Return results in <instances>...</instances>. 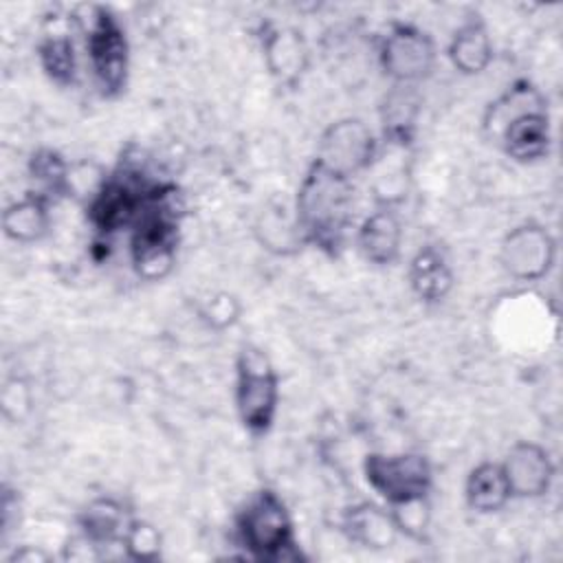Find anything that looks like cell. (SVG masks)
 Instances as JSON below:
<instances>
[{
    "mask_svg": "<svg viewBox=\"0 0 563 563\" xmlns=\"http://www.w3.org/2000/svg\"><path fill=\"white\" fill-rule=\"evenodd\" d=\"M352 178L312 161L295 198V222L303 242L336 255L352 224Z\"/></svg>",
    "mask_w": 563,
    "mask_h": 563,
    "instance_id": "6da1fadb",
    "label": "cell"
},
{
    "mask_svg": "<svg viewBox=\"0 0 563 563\" xmlns=\"http://www.w3.org/2000/svg\"><path fill=\"white\" fill-rule=\"evenodd\" d=\"M185 202L176 185L158 183L132 222L130 255L134 273L145 282H161L176 264V244Z\"/></svg>",
    "mask_w": 563,
    "mask_h": 563,
    "instance_id": "7a4b0ae2",
    "label": "cell"
},
{
    "mask_svg": "<svg viewBox=\"0 0 563 563\" xmlns=\"http://www.w3.org/2000/svg\"><path fill=\"white\" fill-rule=\"evenodd\" d=\"M484 128L499 139L517 163H532L548 154L552 132L545 99L530 81L512 84L486 110Z\"/></svg>",
    "mask_w": 563,
    "mask_h": 563,
    "instance_id": "3957f363",
    "label": "cell"
},
{
    "mask_svg": "<svg viewBox=\"0 0 563 563\" xmlns=\"http://www.w3.org/2000/svg\"><path fill=\"white\" fill-rule=\"evenodd\" d=\"M235 532L240 543L260 561H295L297 539L290 512L282 497L268 488L255 493L238 515Z\"/></svg>",
    "mask_w": 563,
    "mask_h": 563,
    "instance_id": "277c9868",
    "label": "cell"
},
{
    "mask_svg": "<svg viewBox=\"0 0 563 563\" xmlns=\"http://www.w3.org/2000/svg\"><path fill=\"white\" fill-rule=\"evenodd\" d=\"M86 37V57L99 90L106 97L119 95L125 88L130 70V44L117 15L108 7H90L79 18Z\"/></svg>",
    "mask_w": 563,
    "mask_h": 563,
    "instance_id": "5b68a950",
    "label": "cell"
},
{
    "mask_svg": "<svg viewBox=\"0 0 563 563\" xmlns=\"http://www.w3.org/2000/svg\"><path fill=\"white\" fill-rule=\"evenodd\" d=\"M279 405V376L271 358L255 345H244L235 361V409L244 429L266 433Z\"/></svg>",
    "mask_w": 563,
    "mask_h": 563,
    "instance_id": "8992f818",
    "label": "cell"
},
{
    "mask_svg": "<svg viewBox=\"0 0 563 563\" xmlns=\"http://www.w3.org/2000/svg\"><path fill=\"white\" fill-rule=\"evenodd\" d=\"M158 183H152L139 165L128 161L103 178L99 189L86 202L88 222L99 233H114L132 227L145 198Z\"/></svg>",
    "mask_w": 563,
    "mask_h": 563,
    "instance_id": "52a82bcc",
    "label": "cell"
},
{
    "mask_svg": "<svg viewBox=\"0 0 563 563\" xmlns=\"http://www.w3.org/2000/svg\"><path fill=\"white\" fill-rule=\"evenodd\" d=\"M363 475L389 508L427 501L431 490V464L420 453H367Z\"/></svg>",
    "mask_w": 563,
    "mask_h": 563,
    "instance_id": "ba28073f",
    "label": "cell"
},
{
    "mask_svg": "<svg viewBox=\"0 0 563 563\" xmlns=\"http://www.w3.org/2000/svg\"><path fill=\"white\" fill-rule=\"evenodd\" d=\"M378 64L394 86H416L435 64V44L420 26L394 22L378 42Z\"/></svg>",
    "mask_w": 563,
    "mask_h": 563,
    "instance_id": "9c48e42d",
    "label": "cell"
},
{
    "mask_svg": "<svg viewBox=\"0 0 563 563\" xmlns=\"http://www.w3.org/2000/svg\"><path fill=\"white\" fill-rule=\"evenodd\" d=\"M378 143L363 119L345 117L330 123L317 143L314 161L343 176H354L374 165Z\"/></svg>",
    "mask_w": 563,
    "mask_h": 563,
    "instance_id": "30bf717a",
    "label": "cell"
},
{
    "mask_svg": "<svg viewBox=\"0 0 563 563\" xmlns=\"http://www.w3.org/2000/svg\"><path fill=\"white\" fill-rule=\"evenodd\" d=\"M556 242L541 224L526 222L506 233L499 249L504 271L519 282L543 279L554 266Z\"/></svg>",
    "mask_w": 563,
    "mask_h": 563,
    "instance_id": "8fae6325",
    "label": "cell"
},
{
    "mask_svg": "<svg viewBox=\"0 0 563 563\" xmlns=\"http://www.w3.org/2000/svg\"><path fill=\"white\" fill-rule=\"evenodd\" d=\"M510 495L519 499H537L548 495L554 482V462L545 446L537 442H517L501 462Z\"/></svg>",
    "mask_w": 563,
    "mask_h": 563,
    "instance_id": "7c38bea8",
    "label": "cell"
},
{
    "mask_svg": "<svg viewBox=\"0 0 563 563\" xmlns=\"http://www.w3.org/2000/svg\"><path fill=\"white\" fill-rule=\"evenodd\" d=\"M262 51L268 73L288 88H295L308 70L310 51L301 31L292 26H271L262 35Z\"/></svg>",
    "mask_w": 563,
    "mask_h": 563,
    "instance_id": "4fadbf2b",
    "label": "cell"
},
{
    "mask_svg": "<svg viewBox=\"0 0 563 563\" xmlns=\"http://www.w3.org/2000/svg\"><path fill=\"white\" fill-rule=\"evenodd\" d=\"M356 244L363 257L372 264L387 266L398 260L402 246V224L391 207L372 211L356 231Z\"/></svg>",
    "mask_w": 563,
    "mask_h": 563,
    "instance_id": "5bb4252c",
    "label": "cell"
},
{
    "mask_svg": "<svg viewBox=\"0 0 563 563\" xmlns=\"http://www.w3.org/2000/svg\"><path fill=\"white\" fill-rule=\"evenodd\" d=\"M341 530L345 532V537L350 541H354L363 548H372V550H385V548L394 545V541L400 532L391 510H385L369 501L350 506L343 512Z\"/></svg>",
    "mask_w": 563,
    "mask_h": 563,
    "instance_id": "9a60e30c",
    "label": "cell"
},
{
    "mask_svg": "<svg viewBox=\"0 0 563 563\" xmlns=\"http://www.w3.org/2000/svg\"><path fill=\"white\" fill-rule=\"evenodd\" d=\"M449 62L462 75H479L493 62V40L479 15L464 20L451 35L446 48Z\"/></svg>",
    "mask_w": 563,
    "mask_h": 563,
    "instance_id": "2e32d148",
    "label": "cell"
},
{
    "mask_svg": "<svg viewBox=\"0 0 563 563\" xmlns=\"http://www.w3.org/2000/svg\"><path fill=\"white\" fill-rule=\"evenodd\" d=\"M134 517L114 497H97L79 512V532L86 534L101 550L106 545H121L123 534Z\"/></svg>",
    "mask_w": 563,
    "mask_h": 563,
    "instance_id": "e0dca14e",
    "label": "cell"
},
{
    "mask_svg": "<svg viewBox=\"0 0 563 563\" xmlns=\"http://www.w3.org/2000/svg\"><path fill=\"white\" fill-rule=\"evenodd\" d=\"M409 284L420 301L433 303L446 297L453 286V273L438 246H422L409 264Z\"/></svg>",
    "mask_w": 563,
    "mask_h": 563,
    "instance_id": "ac0fdd59",
    "label": "cell"
},
{
    "mask_svg": "<svg viewBox=\"0 0 563 563\" xmlns=\"http://www.w3.org/2000/svg\"><path fill=\"white\" fill-rule=\"evenodd\" d=\"M51 200L31 191L24 198L11 202L2 211V231L9 240L31 244L37 242L51 224Z\"/></svg>",
    "mask_w": 563,
    "mask_h": 563,
    "instance_id": "d6986e66",
    "label": "cell"
},
{
    "mask_svg": "<svg viewBox=\"0 0 563 563\" xmlns=\"http://www.w3.org/2000/svg\"><path fill=\"white\" fill-rule=\"evenodd\" d=\"M464 497L468 508L479 515H490L501 510L512 499L501 464L499 462L477 464L466 477Z\"/></svg>",
    "mask_w": 563,
    "mask_h": 563,
    "instance_id": "ffe728a7",
    "label": "cell"
},
{
    "mask_svg": "<svg viewBox=\"0 0 563 563\" xmlns=\"http://www.w3.org/2000/svg\"><path fill=\"white\" fill-rule=\"evenodd\" d=\"M416 86H391L389 95L385 97L380 119H383V134L385 141L394 147H405L411 141L418 114V99Z\"/></svg>",
    "mask_w": 563,
    "mask_h": 563,
    "instance_id": "44dd1931",
    "label": "cell"
},
{
    "mask_svg": "<svg viewBox=\"0 0 563 563\" xmlns=\"http://www.w3.org/2000/svg\"><path fill=\"white\" fill-rule=\"evenodd\" d=\"M37 57L51 81L57 86H73L77 79V53L68 33H44L37 44Z\"/></svg>",
    "mask_w": 563,
    "mask_h": 563,
    "instance_id": "7402d4cb",
    "label": "cell"
},
{
    "mask_svg": "<svg viewBox=\"0 0 563 563\" xmlns=\"http://www.w3.org/2000/svg\"><path fill=\"white\" fill-rule=\"evenodd\" d=\"M29 174L37 187L35 194L48 200L57 196H70V189H68L70 165L55 150H37L31 156Z\"/></svg>",
    "mask_w": 563,
    "mask_h": 563,
    "instance_id": "603a6c76",
    "label": "cell"
},
{
    "mask_svg": "<svg viewBox=\"0 0 563 563\" xmlns=\"http://www.w3.org/2000/svg\"><path fill=\"white\" fill-rule=\"evenodd\" d=\"M121 548L132 561H154L161 554V534L152 523L132 519L123 534Z\"/></svg>",
    "mask_w": 563,
    "mask_h": 563,
    "instance_id": "cb8c5ba5",
    "label": "cell"
},
{
    "mask_svg": "<svg viewBox=\"0 0 563 563\" xmlns=\"http://www.w3.org/2000/svg\"><path fill=\"white\" fill-rule=\"evenodd\" d=\"M238 314H240V303L233 295H227V292L211 297L202 308V319L213 328H227L235 323Z\"/></svg>",
    "mask_w": 563,
    "mask_h": 563,
    "instance_id": "d4e9b609",
    "label": "cell"
},
{
    "mask_svg": "<svg viewBox=\"0 0 563 563\" xmlns=\"http://www.w3.org/2000/svg\"><path fill=\"white\" fill-rule=\"evenodd\" d=\"M48 559L51 556L44 550L33 548V545H22V548L13 550V554L9 556V563H42Z\"/></svg>",
    "mask_w": 563,
    "mask_h": 563,
    "instance_id": "484cf974",
    "label": "cell"
}]
</instances>
